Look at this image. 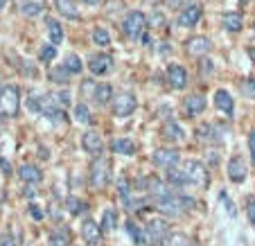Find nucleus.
Instances as JSON below:
<instances>
[{
  "label": "nucleus",
  "instance_id": "nucleus-2",
  "mask_svg": "<svg viewBox=\"0 0 255 246\" xmlns=\"http://www.w3.org/2000/svg\"><path fill=\"white\" fill-rule=\"evenodd\" d=\"M122 32L129 36L131 41H140L147 32V16L142 11H129L122 20Z\"/></svg>",
  "mask_w": 255,
  "mask_h": 246
},
{
  "label": "nucleus",
  "instance_id": "nucleus-33",
  "mask_svg": "<svg viewBox=\"0 0 255 246\" xmlns=\"http://www.w3.org/2000/svg\"><path fill=\"white\" fill-rule=\"evenodd\" d=\"M66 208H68V213L77 217V215H82L84 210H86V203H84L82 199H77V197H68L66 199Z\"/></svg>",
  "mask_w": 255,
  "mask_h": 246
},
{
  "label": "nucleus",
  "instance_id": "nucleus-26",
  "mask_svg": "<svg viewBox=\"0 0 255 246\" xmlns=\"http://www.w3.org/2000/svg\"><path fill=\"white\" fill-rule=\"evenodd\" d=\"M167 185H169V188H174V190L188 185V176H185L183 169H178V167L167 169Z\"/></svg>",
  "mask_w": 255,
  "mask_h": 246
},
{
  "label": "nucleus",
  "instance_id": "nucleus-7",
  "mask_svg": "<svg viewBox=\"0 0 255 246\" xmlns=\"http://www.w3.org/2000/svg\"><path fill=\"white\" fill-rule=\"evenodd\" d=\"M88 70H91L95 77H102V75H109L113 70V57L106 52H95L88 57Z\"/></svg>",
  "mask_w": 255,
  "mask_h": 246
},
{
  "label": "nucleus",
  "instance_id": "nucleus-35",
  "mask_svg": "<svg viewBox=\"0 0 255 246\" xmlns=\"http://www.w3.org/2000/svg\"><path fill=\"white\" fill-rule=\"evenodd\" d=\"M68 70L63 66H59V68H54L52 73H50V79H52V82H57V84H68Z\"/></svg>",
  "mask_w": 255,
  "mask_h": 246
},
{
  "label": "nucleus",
  "instance_id": "nucleus-5",
  "mask_svg": "<svg viewBox=\"0 0 255 246\" xmlns=\"http://www.w3.org/2000/svg\"><path fill=\"white\" fill-rule=\"evenodd\" d=\"M183 172L188 176V185H197V188H208L210 183V174H208V167L199 160H188L183 165Z\"/></svg>",
  "mask_w": 255,
  "mask_h": 246
},
{
  "label": "nucleus",
  "instance_id": "nucleus-31",
  "mask_svg": "<svg viewBox=\"0 0 255 246\" xmlns=\"http://www.w3.org/2000/svg\"><path fill=\"white\" fill-rule=\"evenodd\" d=\"M75 120H77L79 124H91V122H93L91 109H88L84 102H79L77 107H75Z\"/></svg>",
  "mask_w": 255,
  "mask_h": 246
},
{
  "label": "nucleus",
  "instance_id": "nucleus-29",
  "mask_svg": "<svg viewBox=\"0 0 255 246\" xmlns=\"http://www.w3.org/2000/svg\"><path fill=\"white\" fill-rule=\"evenodd\" d=\"M127 233H129V237L133 240L135 246H144V242H147V237H144V228H140L135 222H127Z\"/></svg>",
  "mask_w": 255,
  "mask_h": 246
},
{
  "label": "nucleus",
  "instance_id": "nucleus-27",
  "mask_svg": "<svg viewBox=\"0 0 255 246\" xmlns=\"http://www.w3.org/2000/svg\"><path fill=\"white\" fill-rule=\"evenodd\" d=\"M163 246H194V242L190 240L185 233H169V235L165 237Z\"/></svg>",
  "mask_w": 255,
  "mask_h": 246
},
{
  "label": "nucleus",
  "instance_id": "nucleus-24",
  "mask_svg": "<svg viewBox=\"0 0 255 246\" xmlns=\"http://www.w3.org/2000/svg\"><path fill=\"white\" fill-rule=\"evenodd\" d=\"M111 149L122 156H133L135 154V142L131 138H116L111 142Z\"/></svg>",
  "mask_w": 255,
  "mask_h": 246
},
{
  "label": "nucleus",
  "instance_id": "nucleus-47",
  "mask_svg": "<svg viewBox=\"0 0 255 246\" xmlns=\"http://www.w3.org/2000/svg\"><path fill=\"white\" fill-rule=\"evenodd\" d=\"M240 2H242V5H246V2H251V0H240Z\"/></svg>",
  "mask_w": 255,
  "mask_h": 246
},
{
  "label": "nucleus",
  "instance_id": "nucleus-16",
  "mask_svg": "<svg viewBox=\"0 0 255 246\" xmlns=\"http://www.w3.org/2000/svg\"><path fill=\"white\" fill-rule=\"evenodd\" d=\"M18 176H20V181H23L25 185H36V183H41L43 181V172H41L36 165H32V163H23L18 167Z\"/></svg>",
  "mask_w": 255,
  "mask_h": 246
},
{
  "label": "nucleus",
  "instance_id": "nucleus-30",
  "mask_svg": "<svg viewBox=\"0 0 255 246\" xmlns=\"http://www.w3.org/2000/svg\"><path fill=\"white\" fill-rule=\"evenodd\" d=\"M100 226H102V231H104V233L113 231V228L118 226V213H116V210H113V208H106V210H104V215H102V222H100Z\"/></svg>",
  "mask_w": 255,
  "mask_h": 246
},
{
  "label": "nucleus",
  "instance_id": "nucleus-14",
  "mask_svg": "<svg viewBox=\"0 0 255 246\" xmlns=\"http://www.w3.org/2000/svg\"><path fill=\"white\" fill-rule=\"evenodd\" d=\"M167 86L174 88V91H183L188 86V73H185L183 66H169L167 68Z\"/></svg>",
  "mask_w": 255,
  "mask_h": 246
},
{
  "label": "nucleus",
  "instance_id": "nucleus-10",
  "mask_svg": "<svg viewBox=\"0 0 255 246\" xmlns=\"http://www.w3.org/2000/svg\"><path fill=\"white\" fill-rule=\"evenodd\" d=\"M226 174H228V179H231L233 183H244L246 176H249V167H246L244 158H242V156H233V158L228 160Z\"/></svg>",
  "mask_w": 255,
  "mask_h": 246
},
{
  "label": "nucleus",
  "instance_id": "nucleus-25",
  "mask_svg": "<svg viewBox=\"0 0 255 246\" xmlns=\"http://www.w3.org/2000/svg\"><path fill=\"white\" fill-rule=\"evenodd\" d=\"M50 246H70V231L66 226H59L50 233Z\"/></svg>",
  "mask_w": 255,
  "mask_h": 246
},
{
  "label": "nucleus",
  "instance_id": "nucleus-48",
  "mask_svg": "<svg viewBox=\"0 0 255 246\" xmlns=\"http://www.w3.org/2000/svg\"><path fill=\"white\" fill-rule=\"evenodd\" d=\"M0 93H2V88H0Z\"/></svg>",
  "mask_w": 255,
  "mask_h": 246
},
{
  "label": "nucleus",
  "instance_id": "nucleus-41",
  "mask_svg": "<svg viewBox=\"0 0 255 246\" xmlns=\"http://www.w3.org/2000/svg\"><path fill=\"white\" fill-rule=\"evenodd\" d=\"M0 246H16V237L14 235H5L0 240Z\"/></svg>",
  "mask_w": 255,
  "mask_h": 246
},
{
  "label": "nucleus",
  "instance_id": "nucleus-21",
  "mask_svg": "<svg viewBox=\"0 0 255 246\" xmlns=\"http://www.w3.org/2000/svg\"><path fill=\"white\" fill-rule=\"evenodd\" d=\"M54 5H57V11L63 16V18H70V20L82 18L77 5H75V0H54Z\"/></svg>",
  "mask_w": 255,
  "mask_h": 246
},
{
  "label": "nucleus",
  "instance_id": "nucleus-20",
  "mask_svg": "<svg viewBox=\"0 0 255 246\" xmlns=\"http://www.w3.org/2000/svg\"><path fill=\"white\" fill-rule=\"evenodd\" d=\"M113 97L116 95H113L111 84H106V82L95 84V88H93V100H95L97 107H106V104H111Z\"/></svg>",
  "mask_w": 255,
  "mask_h": 246
},
{
  "label": "nucleus",
  "instance_id": "nucleus-43",
  "mask_svg": "<svg viewBox=\"0 0 255 246\" xmlns=\"http://www.w3.org/2000/svg\"><path fill=\"white\" fill-rule=\"evenodd\" d=\"M25 197H29V199L34 197V188H32V185H25Z\"/></svg>",
  "mask_w": 255,
  "mask_h": 246
},
{
  "label": "nucleus",
  "instance_id": "nucleus-19",
  "mask_svg": "<svg viewBox=\"0 0 255 246\" xmlns=\"http://www.w3.org/2000/svg\"><path fill=\"white\" fill-rule=\"evenodd\" d=\"M206 97L203 95H190V97H185L183 100V111L188 113L190 118H197V116H201L203 111H206Z\"/></svg>",
  "mask_w": 255,
  "mask_h": 246
},
{
  "label": "nucleus",
  "instance_id": "nucleus-37",
  "mask_svg": "<svg viewBox=\"0 0 255 246\" xmlns=\"http://www.w3.org/2000/svg\"><path fill=\"white\" fill-rule=\"evenodd\" d=\"M246 215H249L251 226L255 228V197H249V199H246Z\"/></svg>",
  "mask_w": 255,
  "mask_h": 246
},
{
  "label": "nucleus",
  "instance_id": "nucleus-28",
  "mask_svg": "<svg viewBox=\"0 0 255 246\" xmlns=\"http://www.w3.org/2000/svg\"><path fill=\"white\" fill-rule=\"evenodd\" d=\"M63 68H66L68 73L70 75H79L82 73V68H84V63H82V59L77 57V54H66V57H63V63H61Z\"/></svg>",
  "mask_w": 255,
  "mask_h": 246
},
{
  "label": "nucleus",
  "instance_id": "nucleus-15",
  "mask_svg": "<svg viewBox=\"0 0 255 246\" xmlns=\"http://www.w3.org/2000/svg\"><path fill=\"white\" fill-rule=\"evenodd\" d=\"M102 226L95 222V219H84V224H82V237H84V242H86L88 246H97L100 244V240H102Z\"/></svg>",
  "mask_w": 255,
  "mask_h": 246
},
{
  "label": "nucleus",
  "instance_id": "nucleus-17",
  "mask_svg": "<svg viewBox=\"0 0 255 246\" xmlns=\"http://www.w3.org/2000/svg\"><path fill=\"white\" fill-rule=\"evenodd\" d=\"M160 135L167 142H181V140H185V129L176 120H167L163 124V129H160Z\"/></svg>",
  "mask_w": 255,
  "mask_h": 246
},
{
  "label": "nucleus",
  "instance_id": "nucleus-38",
  "mask_svg": "<svg viewBox=\"0 0 255 246\" xmlns=\"http://www.w3.org/2000/svg\"><path fill=\"white\" fill-rule=\"evenodd\" d=\"M199 68H201V75H203V77H206V75H210L212 70H215V66H212L210 59H203V61L199 63Z\"/></svg>",
  "mask_w": 255,
  "mask_h": 246
},
{
  "label": "nucleus",
  "instance_id": "nucleus-1",
  "mask_svg": "<svg viewBox=\"0 0 255 246\" xmlns=\"http://www.w3.org/2000/svg\"><path fill=\"white\" fill-rule=\"evenodd\" d=\"M111 181V160L109 156H95V160L91 163V172H88V183L91 190H104Z\"/></svg>",
  "mask_w": 255,
  "mask_h": 246
},
{
  "label": "nucleus",
  "instance_id": "nucleus-45",
  "mask_svg": "<svg viewBox=\"0 0 255 246\" xmlns=\"http://www.w3.org/2000/svg\"><path fill=\"white\" fill-rule=\"evenodd\" d=\"M82 2H86V5H100L102 0H82Z\"/></svg>",
  "mask_w": 255,
  "mask_h": 246
},
{
  "label": "nucleus",
  "instance_id": "nucleus-44",
  "mask_svg": "<svg viewBox=\"0 0 255 246\" xmlns=\"http://www.w3.org/2000/svg\"><path fill=\"white\" fill-rule=\"evenodd\" d=\"M165 2H167L169 7H178V5H181V0H165Z\"/></svg>",
  "mask_w": 255,
  "mask_h": 246
},
{
  "label": "nucleus",
  "instance_id": "nucleus-39",
  "mask_svg": "<svg viewBox=\"0 0 255 246\" xmlns=\"http://www.w3.org/2000/svg\"><path fill=\"white\" fill-rule=\"evenodd\" d=\"M249 151H251V160L255 165V129L249 133Z\"/></svg>",
  "mask_w": 255,
  "mask_h": 246
},
{
  "label": "nucleus",
  "instance_id": "nucleus-18",
  "mask_svg": "<svg viewBox=\"0 0 255 246\" xmlns=\"http://www.w3.org/2000/svg\"><path fill=\"white\" fill-rule=\"evenodd\" d=\"M215 107H217V111L226 113V116L231 118L233 113H235V100L231 97V93H228V91L219 88V91L215 93Z\"/></svg>",
  "mask_w": 255,
  "mask_h": 246
},
{
  "label": "nucleus",
  "instance_id": "nucleus-11",
  "mask_svg": "<svg viewBox=\"0 0 255 246\" xmlns=\"http://www.w3.org/2000/svg\"><path fill=\"white\" fill-rule=\"evenodd\" d=\"M224 133H226V129L222 124H215V122H206L197 129V138L201 142H219L224 138Z\"/></svg>",
  "mask_w": 255,
  "mask_h": 246
},
{
  "label": "nucleus",
  "instance_id": "nucleus-23",
  "mask_svg": "<svg viewBox=\"0 0 255 246\" xmlns=\"http://www.w3.org/2000/svg\"><path fill=\"white\" fill-rule=\"evenodd\" d=\"M222 25L228 32H240V29L244 27V18H242V14H237V11H226V14L222 16Z\"/></svg>",
  "mask_w": 255,
  "mask_h": 246
},
{
  "label": "nucleus",
  "instance_id": "nucleus-6",
  "mask_svg": "<svg viewBox=\"0 0 255 246\" xmlns=\"http://www.w3.org/2000/svg\"><path fill=\"white\" fill-rule=\"evenodd\" d=\"M138 109V100L133 93H118L111 102V111L116 118H129Z\"/></svg>",
  "mask_w": 255,
  "mask_h": 246
},
{
  "label": "nucleus",
  "instance_id": "nucleus-42",
  "mask_svg": "<svg viewBox=\"0 0 255 246\" xmlns=\"http://www.w3.org/2000/svg\"><path fill=\"white\" fill-rule=\"evenodd\" d=\"M0 167H2L5 174H11V165L7 163V158H2V156H0Z\"/></svg>",
  "mask_w": 255,
  "mask_h": 246
},
{
  "label": "nucleus",
  "instance_id": "nucleus-4",
  "mask_svg": "<svg viewBox=\"0 0 255 246\" xmlns=\"http://www.w3.org/2000/svg\"><path fill=\"white\" fill-rule=\"evenodd\" d=\"M169 224L167 219H160V217H154L147 222V226H144V237H147V244L151 246H163L165 237L169 235Z\"/></svg>",
  "mask_w": 255,
  "mask_h": 246
},
{
  "label": "nucleus",
  "instance_id": "nucleus-8",
  "mask_svg": "<svg viewBox=\"0 0 255 246\" xmlns=\"http://www.w3.org/2000/svg\"><path fill=\"white\" fill-rule=\"evenodd\" d=\"M151 163L160 169H174L181 163V154L176 149H156L151 154Z\"/></svg>",
  "mask_w": 255,
  "mask_h": 246
},
{
  "label": "nucleus",
  "instance_id": "nucleus-36",
  "mask_svg": "<svg viewBox=\"0 0 255 246\" xmlns=\"http://www.w3.org/2000/svg\"><path fill=\"white\" fill-rule=\"evenodd\" d=\"M54 57H57V48H54L52 43H50V45H43V48H41V52H39V59H41V61H54Z\"/></svg>",
  "mask_w": 255,
  "mask_h": 246
},
{
  "label": "nucleus",
  "instance_id": "nucleus-32",
  "mask_svg": "<svg viewBox=\"0 0 255 246\" xmlns=\"http://www.w3.org/2000/svg\"><path fill=\"white\" fill-rule=\"evenodd\" d=\"M93 43L100 45V48H109V43H111L109 29H106V27H95V29H93Z\"/></svg>",
  "mask_w": 255,
  "mask_h": 246
},
{
  "label": "nucleus",
  "instance_id": "nucleus-12",
  "mask_svg": "<svg viewBox=\"0 0 255 246\" xmlns=\"http://www.w3.org/2000/svg\"><path fill=\"white\" fill-rule=\"evenodd\" d=\"M212 50V43L208 36H192V39L185 41V52L190 57H206Z\"/></svg>",
  "mask_w": 255,
  "mask_h": 246
},
{
  "label": "nucleus",
  "instance_id": "nucleus-34",
  "mask_svg": "<svg viewBox=\"0 0 255 246\" xmlns=\"http://www.w3.org/2000/svg\"><path fill=\"white\" fill-rule=\"evenodd\" d=\"M41 11H43V5H41V2H34V0H29V2H23V5H20V14L29 16V18L39 16Z\"/></svg>",
  "mask_w": 255,
  "mask_h": 246
},
{
  "label": "nucleus",
  "instance_id": "nucleus-9",
  "mask_svg": "<svg viewBox=\"0 0 255 246\" xmlns=\"http://www.w3.org/2000/svg\"><path fill=\"white\" fill-rule=\"evenodd\" d=\"M201 16H203L201 2H190V5H185L183 9H181V14H178V25H181V27H194V25L201 20Z\"/></svg>",
  "mask_w": 255,
  "mask_h": 246
},
{
  "label": "nucleus",
  "instance_id": "nucleus-49",
  "mask_svg": "<svg viewBox=\"0 0 255 246\" xmlns=\"http://www.w3.org/2000/svg\"><path fill=\"white\" fill-rule=\"evenodd\" d=\"M253 29H255V25H253Z\"/></svg>",
  "mask_w": 255,
  "mask_h": 246
},
{
  "label": "nucleus",
  "instance_id": "nucleus-22",
  "mask_svg": "<svg viewBox=\"0 0 255 246\" xmlns=\"http://www.w3.org/2000/svg\"><path fill=\"white\" fill-rule=\"evenodd\" d=\"M45 29H48V36H50V41H52V45H59L63 41V27L57 18L45 16Z\"/></svg>",
  "mask_w": 255,
  "mask_h": 246
},
{
  "label": "nucleus",
  "instance_id": "nucleus-40",
  "mask_svg": "<svg viewBox=\"0 0 255 246\" xmlns=\"http://www.w3.org/2000/svg\"><path fill=\"white\" fill-rule=\"evenodd\" d=\"M29 215H32L34 219H43V217H45L43 210H41V208L36 206V203H32V206H29Z\"/></svg>",
  "mask_w": 255,
  "mask_h": 246
},
{
  "label": "nucleus",
  "instance_id": "nucleus-46",
  "mask_svg": "<svg viewBox=\"0 0 255 246\" xmlns=\"http://www.w3.org/2000/svg\"><path fill=\"white\" fill-rule=\"evenodd\" d=\"M5 2H7V0H0V9H2V7H5Z\"/></svg>",
  "mask_w": 255,
  "mask_h": 246
},
{
  "label": "nucleus",
  "instance_id": "nucleus-13",
  "mask_svg": "<svg viewBox=\"0 0 255 246\" xmlns=\"http://www.w3.org/2000/svg\"><path fill=\"white\" fill-rule=\"evenodd\" d=\"M82 149L91 156H100L104 151V140H102V135L97 131H86L82 135Z\"/></svg>",
  "mask_w": 255,
  "mask_h": 246
},
{
  "label": "nucleus",
  "instance_id": "nucleus-3",
  "mask_svg": "<svg viewBox=\"0 0 255 246\" xmlns=\"http://www.w3.org/2000/svg\"><path fill=\"white\" fill-rule=\"evenodd\" d=\"M20 111V93L16 86H2L0 93V116L16 118Z\"/></svg>",
  "mask_w": 255,
  "mask_h": 246
}]
</instances>
